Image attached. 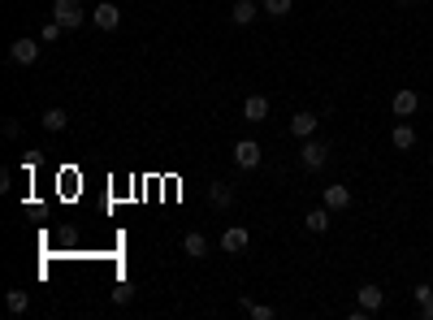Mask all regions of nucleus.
I'll use <instances>...</instances> for the list:
<instances>
[{
  "label": "nucleus",
  "instance_id": "nucleus-25",
  "mask_svg": "<svg viewBox=\"0 0 433 320\" xmlns=\"http://www.w3.org/2000/svg\"><path fill=\"white\" fill-rule=\"evenodd\" d=\"M429 165H433V148H429Z\"/></svg>",
  "mask_w": 433,
  "mask_h": 320
},
{
  "label": "nucleus",
  "instance_id": "nucleus-2",
  "mask_svg": "<svg viewBox=\"0 0 433 320\" xmlns=\"http://www.w3.org/2000/svg\"><path fill=\"white\" fill-rule=\"evenodd\" d=\"M52 18L66 26V30H78L87 22V13H83V0H52Z\"/></svg>",
  "mask_w": 433,
  "mask_h": 320
},
{
  "label": "nucleus",
  "instance_id": "nucleus-24",
  "mask_svg": "<svg viewBox=\"0 0 433 320\" xmlns=\"http://www.w3.org/2000/svg\"><path fill=\"white\" fill-rule=\"evenodd\" d=\"M421 320H433V299H425V303H421Z\"/></svg>",
  "mask_w": 433,
  "mask_h": 320
},
{
  "label": "nucleus",
  "instance_id": "nucleus-7",
  "mask_svg": "<svg viewBox=\"0 0 433 320\" xmlns=\"http://www.w3.org/2000/svg\"><path fill=\"white\" fill-rule=\"evenodd\" d=\"M208 203H213L217 212H230V208H234V186L230 182H213V186H208Z\"/></svg>",
  "mask_w": 433,
  "mask_h": 320
},
{
  "label": "nucleus",
  "instance_id": "nucleus-5",
  "mask_svg": "<svg viewBox=\"0 0 433 320\" xmlns=\"http://www.w3.org/2000/svg\"><path fill=\"white\" fill-rule=\"evenodd\" d=\"M247 243H251V234H247L243 226H230L226 234H221V251H226V255H238V251H247Z\"/></svg>",
  "mask_w": 433,
  "mask_h": 320
},
{
  "label": "nucleus",
  "instance_id": "nucleus-4",
  "mask_svg": "<svg viewBox=\"0 0 433 320\" xmlns=\"http://www.w3.org/2000/svg\"><path fill=\"white\" fill-rule=\"evenodd\" d=\"M9 61L13 66H35L39 61V43L35 39H13L9 43Z\"/></svg>",
  "mask_w": 433,
  "mask_h": 320
},
{
  "label": "nucleus",
  "instance_id": "nucleus-26",
  "mask_svg": "<svg viewBox=\"0 0 433 320\" xmlns=\"http://www.w3.org/2000/svg\"><path fill=\"white\" fill-rule=\"evenodd\" d=\"M398 5H412V0H398Z\"/></svg>",
  "mask_w": 433,
  "mask_h": 320
},
{
  "label": "nucleus",
  "instance_id": "nucleus-13",
  "mask_svg": "<svg viewBox=\"0 0 433 320\" xmlns=\"http://www.w3.org/2000/svg\"><path fill=\"white\" fill-rule=\"evenodd\" d=\"M303 230H308V234H325V230H329V208H325V203L312 208V212L303 217Z\"/></svg>",
  "mask_w": 433,
  "mask_h": 320
},
{
  "label": "nucleus",
  "instance_id": "nucleus-17",
  "mask_svg": "<svg viewBox=\"0 0 433 320\" xmlns=\"http://www.w3.org/2000/svg\"><path fill=\"white\" fill-rule=\"evenodd\" d=\"M39 121H44V130H48V134H61V130H66V126H70V117L61 113V108H48V113H44Z\"/></svg>",
  "mask_w": 433,
  "mask_h": 320
},
{
  "label": "nucleus",
  "instance_id": "nucleus-20",
  "mask_svg": "<svg viewBox=\"0 0 433 320\" xmlns=\"http://www.w3.org/2000/svg\"><path fill=\"white\" fill-rule=\"evenodd\" d=\"M291 5H295V0H260V13H269V18H286Z\"/></svg>",
  "mask_w": 433,
  "mask_h": 320
},
{
  "label": "nucleus",
  "instance_id": "nucleus-10",
  "mask_svg": "<svg viewBox=\"0 0 433 320\" xmlns=\"http://www.w3.org/2000/svg\"><path fill=\"white\" fill-rule=\"evenodd\" d=\"M95 26H100V30H117L122 26V9L108 5V0H104V5H95Z\"/></svg>",
  "mask_w": 433,
  "mask_h": 320
},
{
  "label": "nucleus",
  "instance_id": "nucleus-8",
  "mask_svg": "<svg viewBox=\"0 0 433 320\" xmlns=\"http://www.w3.org/2000/svg\"><path fill=\"white\" fill-rule=\"evenodd\" d=\"M243 121H251V126L269 121V100H264V95H247V100H243Z\"/></svg>",
  "mask_w": 433,
  "mask_h": 320
},
{
  "label": "nucleus",
  "instance_id": "nucleus-18",
  "mask_svg": "<svg viewBox=\"0 0 433 320\" xmlns=\"http://www.w3.org/2000/svg\"><path fill=\"white\" fill-rule=\"evenodd\" d=\"M238 303H243V312H247L251 320H273V316H278L273 308H269V303H251L247 294H243V299H238Z\"/></svg>",
  "mask_w": 433,
  "mask_h": 320
},
{
  "label": "nucleus",
  "instance_id": "nucleus-14",
  "mask_svg": "<svg viewBox=\"0 0 433 320\" xmlns=\"http://www.w3.org/2000/svg\"><path fill=\"white\" fill-rule=\"evenodd\" d=\"M291 134L295 139H312L316 134V113H295L291 117Z\"/></svg>",
  "mask_w": 433,
  "mask_h": 320
},
{
  "label": "nucleus",
  "instance_id": "nucleus-19",
  "mask_svg": "<svg viewBox=\"0 0 433 320\" xmlns=\"http://www.w3.org/2000/svg\"><path fill=\"white\" fill-rule=\"evenodd\" d=\"M5 308H9L13 316H22V312L30 308V294H26V290H9V294H5Z\"/></svg>",
  "mask_w": 433,
  "mask_h": 320
},
{
  "label": "nucleus",
  "instance_id": "nucleus-1",
  "mask_svg": "<svg viewBox=\"0 0 433 320\" xmlns=\"http://www.w3.org/2000/svg\"><path fill=\"white\" fill-rule=\"evenodd\" d=\"M325 160H329V143L303 139V148H299V165H303V169H308V173H320V169H325Z\"/></svg>",
  "mask_w": 433,
  "mask_h": 320
},
{
  "label": "nucleus",
  "instance_id": "nucleus-23",
  "mask_svg": "<svg viewBox=\"0 0 433 320\" xmlns=\"http://www.w3.org/2000/svg\"><path fill=\"white\" fill-rule=\"evenodd\" d=\"M412 299H416V303H425V299H433V286H429V281H421V286H416V290H412Z\"/></svg>",
  "mask_w": 433,
  "mask_h": 320
},
{
  "label": "nucleus",
  "instance_id": "nucleus-16",
  "mask_svg": "<svg viewBox=\"0 0 433 320\" xmlns=\"http://www.w3.org/2000/svg\"><path fill=\"white\" fill-rule=\"evenodd\" d=\"M182 251L191 255V260H204V255H208V238L204 234H186L182 238Z\"/></svg>",
  "mask_w": 433,
  "mask_h": 320
},
{
  "label": "nucleus",
  "instance_id": "nucleus-12",
  "mask_svg": "<svg viewBox=\"0 0 433 320\" xmlns=\"http://www.w3.org/2000/svg\"><path fill=\"white\" fill-rule=\"evenodd\" d=\"M390 143H394L398 152H412V148H416V130H412V121H398L394 130H390Z\"/></svg>",
  "mask_w": 433,
  "mask_h": 320
},
{
  "label": "nucleus",
  "instance_id": "nucleus-6",
  "mask_svg": "<svg viewBox=\"0 0 433 320\" xmlns=\"http://www.w3.org/2000/svg\"><path fill=\"white\" fill-rule=\"evenodd\" d=\"M390 108H394V117H412L416 108H421V95H416L412 87H403V91H394V100H390Z\"/></svg>",
  "mask_w": 433,
  "mask_h": 320
},
{
  "label": "nucleus",
  "instance_id": "nucleus-11",
  "mask_svg": "<svg viewBox=\"0 0 433 320\" xmlns=\"http://www.w3.org/2000/svg\"><path fill=\"white\" fill-rule=\"evenodd\" d=\"M381 303H386V290L381 286H360V308L373 316V312H381Z\"/></svg>",
  "mask_w": 433,
  "mask_h": 320
},
{
  "label": "nucleus",
  "instance_id": "nucleus-9",
  "mask_svg": "<svg viewBox=\"0 0 433 320\" xmlns=\"http://www.w3.org/2000/svg\"><path fill=\"white\" fill-rule=\"evenodd\" d=\"M320 203H325L329 212H343V208H351V190L334 182V186H325V195H320Z\"/></svg>",
  "mask_w": 433,
  "mask_h": 320
},
{
  "label": "nucleus",
  "instance_id": "nucleus-21",
  "mask_svg": "<svg viewBox=\"0 0 433 320\" xmlns=\"http://www.w3.org/2000/svg\"><path fill=\"white\" fill-rule=\"evenodd\" d=\"M61 30H66V26H61V22L52 18V22H48V26H44V35H39V39H44V43H52V39L61 35Z\"/></svg>",
  "mask_w": 433,
  "mask_h": 320
},
{
  "label": "nucleus",
  "instance_id": "nucleus-3",
  "mask_svg": "<svg viewBox=\"0 0 433 320\" xmlns=\"http://www.w3.org/2000/svg\"><path fill=\"white\" fill-rule=\"evenodd\" d=\"M260 156H264V148L256 139H238L234 143V165L238 169H256V165H260Z\"/></svg>",
  "mask_w": 433,
  "mask_h": 320
},
{
  "label": "nucleus",
  "instance_id": "nucleus-22",
  "mask_svg": "<svg viewBox=\"0 0 433 320\" xmlns=\"http://www.w3.org/2000/svg\"><path fill=\"white\" fill-rule=\"evenodd\" d=\"M131 281H117V290H113V303H131Z\"/></svg>",
  "mask_w": 433,
  "mask_h": 320
},
{
  "label": "nucleus",
  "instance_id": "nucleus-15",
  "mask_svg": "<svg viewBox=\"0 0 433 320\" xmlns=\"http://www.w3.org/2000/svg\"><path fill=\"white\" fill-rule=\"evenodd\" d=\"M256 13H260V5H256V0H234V26H247V22H256Z\"/></svg>",
  "mask_w": 433,
  "mask_h": 320
}]
</instances>
